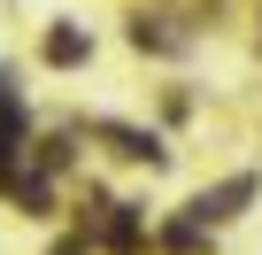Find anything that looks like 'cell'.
Listing matches in <instances>:
<instances>
[{"instance_id":"1","label":"cell","mask_w":262,"mask_h":255,"mask_svg":"<svg viewBox=\"0 0 262 255\" xmlns=\"http://www.w3.org/2000/svg\"><path fill=\"white\" fill-rule=\"evenodd\" d=\"M254 193V178H231V186H216V193H201L193 201V217H239V201Z\"/></svg>"},{"instance_id":"2","label":"cell","mask_w":262,"mask_h":255,"mask_svg":"<svg viewBox=\"0 0 262 255\" xmlns=\"http://www.w3.org/2000/svg\"><path fill=\"white\" fill-rule=\"evenodd\" d=\"M47 62H85V39H77V31H54V39H47Z\"/></svg>"}]
</instances>
